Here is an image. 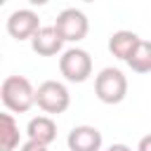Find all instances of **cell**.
Wrapping results in <instances>:
<instances>
[{"mask_svg":"<svg viewBox=\"0 0 151 151\" xmlns=\"http://www.w3.org/2000/svg\"><path fill=\"white\" fill-rule=\"evenodd\" d=\"M0 97H2L5 109L14 111V113H26L35 104V90H33L31 80L24 76H7L2 80Z\"/></svg>","mask_w":151,"mask_h":151,"instance_id":"cell-1","label":"cell"},{"mask_svg":"<svg viewBox=\"0 0 151 151\" xmlns=\"http://www.w3.org/2000/svg\"><path fill=\"white\" fill-rule=\"evenodd\" d=\"M94 94L104 104H120L127 94V78L120 68H101L94 78Z\"/></svg>","mask_w":151,"mask_h":151,"instance_id":"cell-2","label":"cell"},{"mask_svg":"<svg viewBox=\"0 0 151 151\" xmlns=\"http://www.w3.org/2000/svg\"><path fill=\"white\" fill-rule=\"evenodd\" d=\"M35 104L45 111V113H52V116H59L68 109L71 104V94L66 90L64 83L59 80H45L38 85L35 90Z\"/></svg>","mask_w":151,"mask_h":151,"instance_id":"cell-3","label":"cell"},{"mask_svg":"<svg viewBox=\"0 0 151 151\" xmlns=\"http://www.w3.org/2000/svg\"><path fill=\"white\" fill-rule=\"evenodd\" d=\"M59 71L68 83H85L92 73V57L80 47H71L59 57Z\"/></svg>","mask_w":151,"mask_h":151,"instance_id":"cell-4","label":"cell"},{"mask_svg":"<svg viewBox=\"0 0 151 151\" xmlns=\"http://www.w3.org/2000/svg\"><path fill=\"white\" fill-rule=\"evenodd\" d=\"M54 28L64 38V42H80L90 31V21H87L85 12H80L76 7H68V9L59 12V17L54 21Z\"/></svg>","mask_w":151,"mask_h":151,"instance_id":"cell-5","label":"cell"},{"mask_svg":"<svg viewBox=\"0 0 151 151\" xmlns=\"http://www.w3.org/2000/svg\"><path fill=\"white\" fill-rule=\"evenodd\" d=\"M40 31V19L33 9H17L7 17V33L14 40H31Z\"/></svg>","mask_w":151,"mask_h":151,"instance_id":"cell-6","label":"cell"},{"mask_svg":"<svg viewBox=\"0 0 151 151\" xmlns=\"http://www.w3.org/2000/svg\"><path fill=\"white\" fill-rule=\"evenodd\" d=\"M66 144L71 151H99L101 149V132L92 125H78L68 132Z\"/></svg>","mask_w":151,"mask_h":151,"instance_id":"cell-7","label":"cell"},{"mask_svg":"<svg viewBox=\"0 0 151 151\" xmlns=\"http://www.w3.org/2000/svg\"><path fill=\"white\" fill-rule=\"evenodd\" d=\"M61 45H64V38L59 35V31L54 26H40V31L31 38V47L40 57H54V54H59Z\"/></svg>","mask_w":151,"mask_h":151,"instance_id":"cell-8","label":"cell"},{"mask_svg":"<svg viewBox=\"0 0 151 151\" xmlns=\"http://www.w3.org/2000/svg\"><path fill=\"white\" fill-rule=\"evenodd\" d=\"M139 35L134 33V31H116L111 38H109V52L113 54V57H118V59H123V61H127L130 59V54L134 52V47L139 45Z\"/></svg>","mask_w":151,"mask_h":151,"instance_id":"cell-9","label":"cell"},{"mask_svg":"<svg viewBox=\"0 0 151 151\" xmlns=\"http://www.w3.org/2000/svg\"><path fill=\"white\" fill-rule=\"evenodd\" d=\"M26 134L28 139L38 142V144H52L54 137H57V125L50 116H35L28 120V127H26Z\"/></svg>","mask_w":151,"mask_h":151,"instance_id":"cell-10","label":"cell"},{"mask_svg":"<svg viewBox=\"0 0 151 151\" xmlns=\"http://www.w3.org/2000/svg\"><path fill=\"white\" fill-rule=\"evenodd\" d=\"M19 146V125L9 113H0V151H14Z\"/></svg>","mask_w":151,"mask_h":151,"instance_id":"cell-11","label":"cell"},{"mask_svg":"<svg viewBox=\"0 0 151 151\" xmlns=\"http://www.w3.org/2000/svg\"><path fill=\"white\" fill-rule=\"evenodd\" d=\"M127 66L134 73H149L151 71V42L149 40H139V45L134 47V52L127 59Z\"/></svg>","mask_w":151,"mask_h":151,"instance_id":"cell-12","label":"cell"},{"mask_svg":"<svg viewBox=\"0 0 151 151\" xmlns=\"http://www.w3.org/2000/svg\"><path fill=\"white\" fill-rule=\"evenodd\" d=\"M19 151H47V146H45V144L33 142V139H28L26 144H21V149H19Z\"/></svg>","mask_w":151,"mask_h":151,"instance_id":"cell-13","label":"cell"},{"mask_svg":"<svg viewBox=\"0 0 151 151\" xmlns=\"http://www.w3.org/2000/svg\"><path fill=\"white\" fill-rule=\"evenodd\" d=\"M137 151H151V134H146V137H142V139H139Z\"/></svg>","mask_w":151,"mask_h":151,"instance_id":"cell-14","label":"cell"},{"mask_svg":"<svg viewBox=\"0 0 151 151\" xmlns=\"http://www.w3.org/2000/svg\"><path fill=\"white\" fill-rule=\"evenodd\" d=\"M106 151H132V149H130L127 144H111Z\"/></svg>","mask_w":151,"mask_h":151,"instance_id":"cell-15","label":"cell"},{"mask_svg":"<svg viewBox=\"0 0 151 151\" xmlns=\"http://www.w3.org/2000/svg\"><path fill=\"white\" fill-rule=\"evenodd\" d=\"M28 5H33V7H42V5H47L50 0H26Z\"/></svg>","mask_w":151,"mask_h":151,"instance_id":"cell-16","label":"cell"},{"mask_svg":"<svg viewBox=\"0 0 151 151\" xmlns=\"http://www.w3.org/2000/svg\"><path fill=\"white\" fill-rule=\"evenodd\" d=\"M83 2H94V0H83Z\"/></svg>","mask_w":151,"mask_h":151,"instance_id":"cell-17","label":"cell"},{"mask_svg":"<svg viewBox=\"0 0 151 151\" xmlns=\"http://www.w3.org/2000/svg\"><path fill=\"white\" fill-rule=\"evenodd\" d=\"M2 2H5V0H2Z\"/></svg>","mask_w":151,"mask_h":151,"instance_id":"cell-18","label":"cell"}]
</instances>
